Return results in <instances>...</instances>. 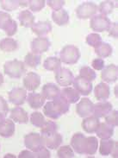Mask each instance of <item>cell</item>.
Instances as JSON below:
<instances>
[{"instance_id": "obj_1", "label": "cell", "mask_w": 118, "mask_h": 158, "mask_svg": "<svg viewBox=\"0 0 118 158\" xmlns=\"http://www.w3.org/2000/svg\"><path fill=\"white\" fill-rule=\"evenodd\" d=\"M70 104L67 103L59 95V98L50 100L45 104L43 107V114L51 119H58L63 114L69 111Z\"/></svg>"}, {"instance_id": "obj_2", "label": "cell", "mask_w": 118, "mask_h": 158, "mask_svg": "<svg viewBox=\"0 0 118 158\" xmlns=\"http://www.w3.org/2000/svg\"><path fill=\"white\" fill-rule=\"evenodd\" d=\"M4 72L10 78L20 79L26 73L25 64L17 59L9 60L4 63Z\"/></svg>"}, {"instance_id": "obj_3", "label": "cell", "mask_w": 118, "mask_h": 158, "mask_svg": "<svg viewBox=\"0 0 118 158\" xmlns=\"http://www.w3.org/2000/svg\"><path fill=\"white\" fill-rule=\"evenodd\" d=\"M79 49L74 45H66L59 52V59L61 62L67 65L76 64L80 59Z\"/></svg>"}, {"instance_id": "obj_4", "label": "cell", "mask_w": 118, "mask_h": 158, "mask_svg": "<svg viewBox=\"0 0 118 158\" xmlns=\"http://www.w3.org/2000/svg\"><path fill=\"white\" fill-rule=\"evenodd\" d=\"M97 5L94 2H84L76 9V15L79 19H89L97 15Z\"/></svg>"}, {"instance_id": "obj_5", "label": "cell", "mask_w": 118, "mask_h": 158, "mask_svg": "<svg viewBox=\"0 0 118 158\" xmlns=\"http://www.w3.org/2000/svg\"><path fill=\"white\" fill-rule=\"evenodd\" d=\"M111 24V21L109 17L104 15H95L94 17L91 18L90 21V27L93 31L96 32H104V31H108Z\"/></svg>"}, {"instance_id": "obj_6", "label": "cell", "mask_w": 118, "mask_h": 158, "mask_svg": "<svg viewBox=\"0 0 118 158\" xmlns=\"http://www.w3.org/2000/svg\"><path fill=\"white\" fill-rule=\"evenodd\" d=\"M88 138L85 137L83 133H75L71 138V147L74 152L79 155H85L86 148H87Z\"/></svg>"}, {"instance_id": "obj_7", "label": "cell", "mask_w": 118, "mask_h": 158, "mask_svg": "<svg viewBox=\"0 0 118 158\" xmlns=\"http://www.w3.org/2000/svg\"><path fill=\"white\" fill-rule=\"evenodd\" d=\"M55 77L57 84L60 86H69L72 85L74 80L72 72L67 68H59L58 70H56Z\"/></svg>"}, {"instance_id": "obj_8", "label": "cell", "mask_w": 118, "mask_h": 158, "mask_svg": "<svg viewBox=\"0 0 118 158\" xmlns=\"http://www.w3.org/2000/svg\"><path fill=\"white\" fill-rule=\"evenodd\" d=\"M24 145L28 150L33 152H37L44 146L42 142V136L36 132H31L27 134L24 137Z\"/></svg>"}, {"instance_id": "obj_9", "label": "cell", "mask_w": 118, "mask_h": 158, "mask_svg": "<svg viewBox=\"0 0 118 158\" xmlns=\"http://www.w3.org/2000/svg\"><path fill=\"white\" fill-rule=\"evenodd\" d=\"M99 153L101 156H110L116 157L118 155V143L112 139H101L99 145Z\"/></svg>"}, {"instance_id": "obj_10", "label": "cell", "mask_w": 118, "mask_h": 158, "mask_svg": "<svg viewBox=\"0 0 118 158\" xmlns=\"http://www.w3.org/2000/svg\"><path fill=\"white\" fill-rule=\"evenodd\" d=\"M93 109H94V104L87 98L80 99V101L76 106L77 114L80 118H84L93 115Z\"/></svg>"}, {"instance_id": "obj_11", "label": "cell", "mask_w": 118, "mask_h": 158, "mask_svg": "<svg viewBox=\"0 0 118 158\" xmlns=\"http://www.w3.org/2000/svg\"><path fill=\"white\" fill-rule=\"evenodd\" d=\"M27 98V90L22 87H14L9 92V100L15 106H22Z\"/></svg>"}, {"instance_id": "obj_12", "label": "cell", "mask_w": 118, "mask_h": 158, "mask_svg": "<svg viewBox=\"0 0 118 158\" xmlns=\"http://www.w3.org/2000/svg\"><path fill=\"white\" fill-rule=\"evenodd\" d=\"M51 46V42L47 37H37L35 38L30 44L32 53L36 55H41L47 52Z\"/></svg>"}, {"instance_id": "obj_13", "label": "cell", "mask_w": 118, "mask_h": 158, "mask_svg": "<svg viewBox=\"0 0 118 158\" xmlns=\"http://www.w3.org/2000/svg\"><path fill=\"white\" fill-rule=\"evenodd\" d=\"M72 85H73L74 89H76L80 94L84 95V96L89 95L92 91V83L81 76L74 78Z\"/></svg>"}, {"instance_id": "obj_14", "label": "cell", "mask_w": 118, "mask_h": 158, "mask_svg": "<svg viewBox=\"0 0 118 158\" xmlns=\"http://www.w3.org/2000/svg\"><path fill=\"white\" fill-rule=\"evenodd\" d=\"M101 79L106 83H114L118 79L117 66L110 64L104 67L101 73Z\"/></svg>"}, {"instance_id": "obj_15", "label": "cell", "mask_w": 118, "mask_h": 158, "mask_svg": "<svg viewBox=\"0 0 118 158\" xmlns=\"http://www.w3.org/2000/svg\"><path fill=\"white\" fill-rule=\"evenodd\" d=\"M41 85V77L40 75L34 72H30L23 78V86L26 90L34 92Z\"/></svg>"}, {"instance_id": "obj_16", "label": "cell", "mask_w": 118, "mask_h": 158, "mask_svg": "<svg viewBox=\"0 0 118 158\" xmlns=\"http://www.w3.org/2000/svg\"><path fill=\"white\" fill-rule=\"evenodd\" d=\"M60 88L55 83H47L42 86V95L45 99L54 100L55 98H59L60 95Z\"/></svg>"}, {"instance_id": "obj_17", "label": "cell", "mask_w": 118, "mask_h": 158, "mask_svg": "<svg viewBox=\"0 0 118 158\" xmlns=\"http://www.w3.org/2000/svg\"><path fill=\"white\" fill-rule=\"evenodd\" d=\"M42 138L44 146L50 150L58 149L63 142V137L58 132H55L53 135L46 136V137L42 136Z\"/></svg>"}, {"instance_id": "obj_18", "label": "cell", "mask_w": 118, "mask_h": 158, "mask_svg": "<svg viewBox=\"0 0 118 158\" xmlns=\"http://www.w3.org/2000/svg\"><path fill=\"white\" fill-rule=\"evenodd\" d=\"M112 110H113V106H112L111 103L107 101V100H105V101H100V102L94 105L93 115L98 118H104Z\"/></svg>"}, {"instance_id": "obj_19", "label": "cell", "mask_w": 118, "mask_h": 158, "mask_svg": "<svg viewBox=\"0 0 118 158\" xmlns=\"http://www.w3.org/2000/svg\"><path fill=\"white\" fill-rule=\"evenodd\" d=\"M52 29V24L48 21H39L35 23L31 27V30L33 31V33L37 35L39 37H43L44 35L50 33Z\"/></svg>"}, {"instance_id": "obj_20", "label": "cell", "mask_w": 118, "mask_h": 158, "mask_svg": "<svg viewBox=\"0 0 118 158\" xmlns=\"http://www.w3.org/2000/svg\"><path fill=\"white\" fill-rule=\"evenodd\" d=\"M10 119L18 124H27L29 122V116L27 111L22 107H15L10 110Z\"/></svg>"}, {"instance_id": "obj_21", "label": "cell", "mask_w": 118, "mask_h": 158, "mask_svg": "<svg viewBox=\"0 0 118 158\" xmlns=\"http://www.w3.org/2000/svg\"><path fill=\"white\" fill-rule=\"evenodd\" d=\"M99 124H100L99 118L95 117L94 115H92L90 117H87V118H84L82 121L81 125H82V128L85 132L89 133V134H92V133H95Z\"/></svg>"}, {"instance_id": "obj_22", "label": "cell", "mask_w": 118, "mask_h": 158, "mask_svg": "<svg viewBox=\"0 0 118 158\" xmlns=\"http://www.w3.org/2000/svg\"><path fill=\"white\" fill-rule=\"evenodd\" d=\"M95 98L99 101H105L108 100L110 96V88L108 84L104 82H101L95 86L94 89Z\"/></svg>"}, {"instance_id": "obj_23", "label": "cell", "mask_w": 118, "mask_h": 158, "mask_svg": "<svg viewBox=\"0 0 118 158\" xmlns=\"http://www.w3.org/2000/svg\"><path fill=\"white\" fill-rule=\"evenodd\" d=\"M60 97H62L67 102L71 105L75 104L79 100L80 94L73 87H65L62 91H60Z\"/></svg>"}, {"instance_id": "obj_24", "label": "cell", "mask_w": 118, "mask_h": 158, "mask_svg": "<svg viewBox=\"0 0 118 158\" xmlns=\"http://www.w3.org/2000/svg\"><path fill=\"white\" fill-rule=\"evenodd\" d=\"M26 100L28 101V104L32 109H39L42 108L45 104V98L41 94L37 93H30L27 95Z\"/></svg>"}, {"instance_id": "obj_25", "label": "cell", "mask_w": 118, "mask_h": 158, "mask_svg": "<svg viewBox=\"0 0 118 158\" xmlns=\"http://www.w3.org/2000/svg\"><path fill=\"white\" fill-rule=\"evenodd\" d=\"M95 132L101 139H109L114 135V127L107 123H100Z\"/></svg>"}, {"instance_id": "obj_26", "label": "cell", "mask_w": 118, "mask_h": 158, "mask_svg": "<svg viewBox=\"0 0 118 158\" xmlns=\"http://www.w3.org/2000/svg\"><path fill=\"white\" fill-rule=\"evenodd\" d=\"M52 19L55 23V24H57L58 26H65L69 23L70 17L66 10L61 9L58 11L52 12Z\"/></svg>"}, {"instance_id": "obj_27", "label": "cell", "mask_w": 118, "mask_h": 158, "mask_svg": "<svg viewBox=\"0 0 118 158\" xmlns=\"http://www.w3.org/2000/svg\"><path fill=\"white\" fill-rule=\"evenodd\" d=\"M18 20L20 22V24L25 28H30V27L31 28L35 23L34 15L30 10H22L21 12L18 14Z\"/></svg>"}, {"instance_id": "obj_28", "label": "cell", "mask_w": 118, "mask_h": 158, "mask_svg": "<svg viewBox=\"0 0 118 158\" xmlns=\"http://www.w3.org/2000/svg\"><path fill=\"white\" fill-rule=\"evenodd\" d=\"M15 133V122L10 118L5 119L4 123L0 127V136L4 138L11 137Z\"/></svg>"}, {"instance_id": "obj_29", "label": "cell", "mask_w": 118, "mask_h": 158, "mask_svg": "<svg viewBox=\"0 0 118 158\" xmlns=\"http://www.w3.org/2000/svg\"><path fill=\"white\" fill-rule=\"evenodd\" d=\"M18 48V43L15 39L7 37L0 41V50L6 53L14 52Z\"/></svg>"}, {"instance_id": "obj_30", "label": "cell", "mask_w": 118, "mask_h": 158, "mask_svg": "<svg viewBox=\"0 0 118 158\" xmlns=\"http://www.w3.org/2000/svg\"><path fill=\"white\" fill-rule=\"evenodd\" d=\"M95 53L99 58H107L112 55L113 53V48L108 43L102 42L97 48H95Z\"/></svg>"}, {"instance_id": "obj_31", "label": "cell", "mask_w": 118, "mask_h": 158, "mask_svg": "<svg viewBox=\"0 0 118 158\" xmlns=\"http://www.w3.org/2000/svg\"><path fill=\"white\" fill-rule=\"evenodd\" d=\"M43 67L47 71H54V72H55L59 68H61V60L56 56L47 57L43 62Z\"/></svg>"}, {"instance_id": "obj_32", "label": "cell", "mask_w": 118, "mask_h": 158, "mask_svg": "<svg viewBox=\"0 0 118 158\" xmlns=\"http://www.w3.org/2000/svg\"><path fill=\"white\" fill-rule=\"evenodd\" d=\"M24 64L31 69H37L41 64V56L32 52L28 53L24 58Z\"/></svg>"}, {"instance_id": "obj_33", "label": "cell", "mask_w": 118, "mask_h": 158, "mask_svg": "<svg viewBox=\"0 0 118 158\" xmlns=\"http://www.w3.org/2000/svg\"><path fill=\"white\" fill-rule=\"evenodd\" d=\"M58 130V125L54 121H45V123L43 124L41 127V136H50L53 135L54 133L57 132Z\"/></svg>"}, {"instance_id": "obj_34", "label": "cell", "mask_w": 118, "mask_h": 158, "mask_svg": "<svg viewBox=\"0 0 118 158\" xmlns=\"http://www.w3.org/2000/svg\"><path fill=\"white\" fill-rule=\"evenodd\" d=\"M115 7V3L113 1H109V0H106V1H103L100 3L99 6H97V11L101 13V15L104 16H108L111 13L113 12Z\"/></svg>"}, {"instance_id": "obj_35", "label": "cell", "mask_w": 118, "mask_h": 158, "mask_svg": "<svg viewBox=\"0 0 118 158\" xmlns=\"http://www.w3.org/2000/svg\"><path fill=\"white\" fill-rule=\"evenodd\" d=\"M79 76L84 78L89 81H93L97 78V73L92 69H91L88 66H83L79 70Z\"/></svg>"}, {"instance_id": "obj_36", "label": "cell", "mask_w": 118, "mask_h": 158, "mask_svg": "<svg viewBox=\"0 0 118 158\" xmlns=\"http://www.w3.org/2000/svg\"><path fill=\"white\" fill-rule=\"evenodd\" d=\"M87 138H88V143H87L85 155L93 156L96 154L97 149H98V140L96 137H87Z\"/></svg>"}, {"instance_id": "obj_37", "label": "cell", "mask_w": 118, "mask_h": 158, "mask_svg": "<svg viewBox=\"0 0 118 158\" xmlns=\"http://www.w3.org/2000/svg\"><path fill=\"white\" fill-rule=\"evenodd\" d=\"M57 156L59 158H72L75 156V154L71 146L64 145L59 147L57 150Z\"/></svg>"}, {"instance_id": "obj_38", "label": "cell", "mask_w": 118, "mask_h": 158, "mask_svg": "<svg viewBox=\"0 0 118 158\" xmlns=\"http://www.w3.org/2000/svg\"><path fill=\"white\" fill-rule=\"evenodd\" d=\"M0 6L4 10L13 11L19 8V1L17 0H0Z\"/></svg>"}, {"instance_id": "obj_39", "label": "cell", "mask_w": 118, "mask_h": 158, "mask_svg": "<svg viewBox=\"0 0 118 158\" xmlns=\"http://www.w3.org/2000/svg\"><path fill=\"white\" fill-rule=\"evenodd\" d=\"M45 121H46L45 118H44L43 114H42V112L35 111V112H32L30 115V122L35 127L41 128L43 124L45 123Z\"/></svg>"}, {"instance_id": "obj_40", "label": "cell", "mask_w": 118, "mask_h": 158, "mask_svg": "<svg viewBox=\"0 0 118 158\" xmlns=\"http://www.w3.org/2000/svg\"><path fill=\"white\" fill-rule=\"evenodd\" d=\"M85 41H86V43L88 44L89 46L95 48L102 43V37L101 35H98L97 33H92V34H89L86 36Z\"/></svg>"}, {"instance_id": "obj_41", "label": "cell", "mask_w": 118, "mask_h": 158, "mask_svg": "<svg viewBox=\"0 0 118 158\" xmlns=\"http://www.w3.org/2000/svg\"><path fill=\"white\" fill-rule=\"evenodd\" d=\"M13 22L11 16L5 11L0 10V29L4 30Z\"/></svg>"}, {"instance_id": "obj_42", "label": "cell", "mask_w": 118, "mask_h": 158, "mask_svg": "<svg viewBox=\"0 0 118 158\" xmlns=\"http://www.w3.org/2000/svg\"><path fill=\"white\" fill-rule=\"evenodd\" d=\"M30 9L33 12H39L46 5V1L44 0H30Z\"/></svg>"}, {"instance_id": "obj_43", "label": "cell", "mask_w": 118, "mask_h": 158, "mask_svg": "<svg viewBox=\"0 0 118 158\" xmlns=\"http://www.w3.org/2000/svg\"><path fill=\"white\" fill-rule=\"evenodd\" d=\"M105 123L116 127L118 125V111L116 110H112L108 115L105 117Z\"/></svg>"}, {"instance_id": "obj_44", "label": "cell", "mask_w": 118, "mask_h": 158, "mask_svg": "<svg viewBox=\"0 0 118 158\" xmlns=\"http://www.w3.org/2000/svg\"><path fill=\"white\" fill-rule=\"evenodd\" d=\"M46 4L50 7L54 11H58L59 10L63 9V6L66 4L64 0H48Z\"/></svg>"}, {"instance_id": "obj_45", "label": "cell", "mask_w": 118, "mask_h": 158, "mask_svg": "<svg viewBox=\"0 0 118 158\" xmlns=\"http://www.w3.org/2000/svg\"><path fill=\"white\" fill-rule=\"evenodd\" d=\"M35 158H49L51 156L50 151L45 146H43L37 152H35Z\"/></svg>"}, {"instance_id": "obj_46", "label": "cell", "mask_w": 118, "mask_h": 158, "mask_svg": "<svg viewBox=\"0 0 118 158\" xmlns=\"http://www.w3.org/2000/svg\"><path fill=\"white\" fill-rule=\"evenodd\" d=\"M17 23L15 20H13V22L10 24V25L6 28V30H4L5 34L7 35L8 36H12L14 35L17 33Z\"/></svg>"}, {"instance_id": "obj_47", "label": "cell", "mask_w": 118, "mask_h": 158, "mask_svg": "<svg viewBox=\"0 0 118 158\" xmlns=\"http://www.w3.org/2000/svg\"><path fill=\"white\" fill-rule=\"evenodd\" d=\"M92 67L94 70H97V71L103 70V69L104 68V60L101 58L94 59L92 62Z\"/></svg>"}, {"instance_id": "obj_48", "label": "cell", "mask_w": 118, "mask_h": 158, "mask_svg": "<svg viewBox=\"0 0 118 158\" xmlns=\"http://www.w3.org/2000/svg\"><path fill=\"white\" fill-rule=\"evenodd\" d=\"M109 35L112 36L113 38H117L118 37V23L116 22L111 23L110 28H109Z\"/></svg>"}, {"instance_id": "obj_49", "label": "cell", "mask_w": 118, "mask_h": 158, "mask_svg": "<svg viewBox=\"0 0 118 158\" xmlns=\"http://www.w3.org/2000/svg\"><path fill=\"white\" fill-rule=\"evenodd\" d=\"M9 111V106L7 101L2 96H0V113L6 116Z\"/></svg>"}, {"instance_id": "obj_50", "label": "cell", "mask_w": 118, "mask_h": 158, "mask_svg": "<svg viewBox=\"0 0 118 158\" xmlns=\"http://www.w3.org/2000/svg\"><path fill=\"white\" fill-rule=\"evenodd\" d=\"M19 158H35V152L31 151V150H22L21 153L18 156Z\"/></svg>"}, {"instance_id": "obj_51", "label": "cell", "mask_w": 118, "mask_h": 158, "mask_svg": "<svg viewBox=\"0 0 118 158\" xmlns=\"http://www.w3.org/2000/svg\"><path fill=\"white\" fill-rule=\"evenodd\" d=\"M29 4H30V1H19V6H22V7L27 6Z\"/></svg>"}, {"instance_id": "obj_52", "label": "cell", "mask_w": 118, "mask_h": 158, "mask_svg": "<svg viewBox=\"0 0 118 158\" xmlns=\"http://www.w3.org/2000/svg\"><path fill=\"white\" fill-rule=\"evenodd\" d=\"M4 121H5V115L0 113V127L2 126V124H4Z\"/></svg>"}, {"instance_id": "obj_53", "label": "cell", "mask_w": 118, "mask_h": 158, "mask_svg": "<svg viewBox=\"0 0 118 158\" xmlns=\"http://www.w3.org/2000/svg\"><path fill=\"white\" fill-rule=\"evenodd\" d=\"M4 76H3V74L0 73V86L4 84Z\"/></svg>"}]
</instances>
